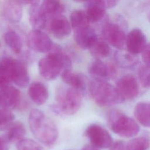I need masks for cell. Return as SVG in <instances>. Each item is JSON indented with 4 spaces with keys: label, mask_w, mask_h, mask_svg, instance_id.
I'll return each mask as SVG.
<instances>
[{
    "label": "cell",
    "mask_w": 150,
    "mask_h": 150,
    "mask_svg": "<svg viewBox=\"0 0 150 150\" xmlns=\"http://www.w3.org/2000/svg\"><path fill=\"white\" fill-rule=\"evenodd\" d=\"M28 122L32 134L39 142L49 147L56 143L59 135L57 128L42 111L36 108L32 110Z\"/></svg>",
    "instance_id": "obj_1"
},
{
    "label": "cell",
    "mask_w": 150,
    "mask_h": 150,
    "mask_svg": "<svg viewBox=\"0 0 150 150\" xmlns=\"http://www.w3.org/2000/svg\"><path fill=\"white\" fill-rule=\"evenodd\" d=\"M88 91L94 101L100 107H109L124 101L116 87L106 81L93 79L88 83Z\"/></svg>",
    "instance_id": "obj_2"
},
{
    "label": "cell",
    "mask_w": 150,
    "mask_h": 150,
    "mask_svg": "<svg viewBox=\"0 0 150 150\" xmlns=\"http://www.w3.org/2000/svg\"><path fill=\"white\" fill-rule=\"evenodd\" d=\"M107 122L110 129L121 137L131 138L139 131V127L134 119L117 110L108 112Z\"/></svg>",
    "instance_id": "obj_3"
},
{
    "label": "cell",
    "mask_w": 150,
    "mask_h": 150,
    "mask_svg": "<svg viewBox=\"0 0 150 150\" xmlns=\"http://www.w3.org/2000/svg\"><path fill=\"white\" fill-rule=\"evenodd\" d=\"M83 93L70 88H59L56 92L57 112L66 115H73L80 109L82 103Z\"/></svg>",
    "instance_id": "obj_4"
},
{
    "label": "cell",
    "mask_w": 150,
    "mask_h": 150,
    "mask_svg": "<svg viewBox=\"0 0 150 150\" xmlns=\"http://www.w3.org/2000/svg\"><path fill=\"white\" fill-rule=\"evenodd\" d=\"M0 66L16 86L22 88L28 86L29 75L25 65L21 61L11 57H3L0 60Z\"/></svg>",
    "instance_id": "obj_5"
},
{
    "label": "cell",
    "mask_w": 150,
    "mask_h": 150,
    "mask_svg": "<svg viewBox=\"0 0 150 150\" xmlns=\"http://www.w3.org/2000/svg\"><path fill=\"white\" fill-rule=\"evenodd\" d=\"M116 20L115 22L105 21L102 26L101 34L103 39L108 45L121 50L125 47L127 35L122 19L117 21L116 18Z\"/></svg>",
    "instance_id": "obj_6"
},
{
    "label": "cell",
    "mask_w": 150,
    "mask_h": 150,
    "mask_svg": "<svg viewBox=\"0 0 150 150\" xmlns=\"http://www.w3.org/2000/svg\"><path fill=\"white\" fill-rule=\"evenodd\" d=\"M85 135L91 144L98 148H110L113 142L112 138L108 131L99 124L90 125L86 129Z\"/></svg>",
    "instance_id": "obj_7"
},
{
    "label": "cell",
    "mask_w": 150,
    "mask_h": 150,
    "mask_svg": "<svg viewBox=\"0 0 150 150\" xmlns=\"http://www.w3.org/2000/svg\"><path fill=\"white\" fill-rule=\"evenodd\" d=\"M88 72L94 79L107 81L115 77L117 74L116 65L111 62L105 63L96 59L88 67Z\"/></svg>",
    "instance_id": "obj_8"
},
{
    "label": "cell",
    "mask_w": 150,
    "mask_h": 150,
    "mask_svg": "<svg viewBox=\"0 0 150 150\" xmlns=\"http://www.w3.org/2000/svg\"><path fill=\"white\" fill-rule=\"evenodd\" d=\"M116 88L124 100H132L139 93V83L136 77L131 74H125L118 79Z\"/></svg>",
    "instance_id": "obj_9"
},
{
    "label": "cell",
    "mask_w": 150,
    "mask_h": 150,
    "mask_svg": "<svg viewBox=\"0 0 150 150\" xmlns=\"http://www.w3.org/2000/svg\"><path fill=\"white\" fill-rule=\"evenodd\" d=\"M27 42L31 49L39 53L49 52L53 45L49 36L39 29H33L29 32Z\"/></svg>",
    "instance_id": "obj_10"
},
{
    "label": "cell",
    "mask_w": 150,
    "mask_h": 150,
    "mask_svg": "<svg viewBox=\"0 0 150 150\" xmlns=\"http://www.w3.org/2000/svg\"><path fill=\"white\" fill-rule=\"evenodd\" d=\"M38 68L40 74L46 80L56 79L63 70L58 60L49 54L39 61Z\"/></svg>",
    "instance_id": "obj_11"
},
{
    "label": "cell",
    "mask_w": 150,
    "mask_h": 150,
    "mask_svg": "<svg viewBox=\"0 0 150 150\" xmlns=\"http://www.w3.org/2000/svg\"><path fill=\"white\" fill-rule=\"evenodd\" d=\"M146 45V36L141 29L134 28L127 35L125 47L130 53L137 55L142 52Z\"/></svg>",
    "instance_id": "obj_12"
},
{
    "label": "cell",
    "mask_w": 150,
    "mask_h": 150,
    "mask_svg": "<svg viewBox=\"0 0 150 150\" xmlns=\"http://www.w3.org/2000/svg\"><path fill=\"white\" fill-rule=\"evenodd\" d=\"M1 107L11 110L18 107L21 101V94L16 87L8 85L0 89Z\"/></svg>",
    "instance_id": "obj_13"
},
{
    "label": "cell",
    "mask_w": 150,
    "mask_h": 150,
    "mask_svg": "<svg viewBox=\"0 0 150 150\" xmlns=\"http://www.w3.org/2000/svg\"><path fill=\"white\" fill-rule=\"evenodd\" d=\"M0 9L4 17L11 22H19L22 18V8L18 0H0Z\"/></svg>",
    "instance_id": "obj_14"
},
{
    "label": "cell",
    "mask_w": 150,
    "mask_h": 150,
    "mask_svg": "<svg viewBox=\"0 0 150 150\" xmlns=\"http://www.w3.org/2000/svg\"><path fill=\"white\" fill-rule=\"evenodd\" d=\"M71 26L66 17L57 15L52 18L49 24V29L51 33L57 38H64L71 33Z\"/></svg>",
    "instance_id": "obj_15"
},
{
    "label": "cell",
    "mask_w": 150,
    "mask_h": 150,
    "mask_svg": "<svg viewBox=\"0 0 150 150\" xmlns=\"http://www.w3.org/2000/svg\"><path fill=\"white\" fill-rule=\"evenodd\" d=\"M74 38L77 44L84 49H89L98 38L95 30L90 26L74 31Z\"/></svg>",
    "instance_id": "obj_16"
},
{
    "label": "cell",
    "mask_w": 150,
    "mask_h": 150,
    "mask_svg": "<svg viewBox=\"0 0 150 150\" xmlns=\"http://www.w3.org/2000/svg\"><path fill=\"white\" fill-rule=\"evenodd\" d=\"M28 94L31 100L37 105L45 104L49 97V91L45 84L39 81L32 83L28 89Z\"/></svg>",
    "instance_id": "obj_17"
},
{
    "label": "cell",
    "mask_w": 150,
    "mask_h": 150,
    "mask_svg": "<svg viewBox=\"0 0 150 150\" xmlns=\"http://www.w3.org/2000/svg\"><path fill=\"white\" fill-rule=\"evenodd\" d=\"M86 12L90 22L97 23L105 18L106 8L99 0H89Z\"/></svg>",
    "instance_id": "obj_18"
},
{
    "label": "cell",
    "mask_w": 150,
    "mask_h": 150,
    "mask_svg": "<svg viewBox=\"0 0 150 150\" xmlns=\"http://www.w3.org/2000/svg\"><path fill=\"white\" fill-rule=\"evenodd\" d=\"M62 80L71 87L83 93L86 88L84 77L80 74L74 73L70 70H64L61 74Z\"/></svg>",
    "instance_id": "obj_19"
},
{
    "label": "cell",
    "mask_w": 150,
    "mask_h": 150,
    "mask_svg": "<svg viewBox=\"0 0 150 150\" xmlns=\"http://www.w3.org/2000/svg\"><path fill=\"white\" fill-rule=\"evenodd\" d=\"M134 117L142 126L150 128V103L145 101L138 103L134 110Z\"/></svg>",
    "instance_id": "obj_20"
},
{
    "label": "cell",
    "mask_w": 150,
    "mask_h": 150,
    "mask_svg": "<svg viewBox=\"0 0 150 150\" xmlns=\"http://www.w3.org/2000/svg\"><path fill=\"white\" fill-rule=\"evenodd\" d=\"M114 59L117 65L125 69L132 68L138 62L137 54H132L128 50L124 51V49L118 50L115 53Z\"/></svg>",
    "instance_id": "obj_21"
},
{
    "label": "cell",
    "mask_w": 150,
    "mask_h": 150,
    "mask_svg": "<svg viewBox=\"0 0 150 150\" xmlns=\"http://www.w3.org/2000/svg\"><path fill=\"white\" fill-rule=\"evenodd\" d=\"M40 8L47 19L60 15L64 10L60 0H43Z\"/></svg>",
    "instance_id": "obj_22"
},
{
    "label": "cell",
    "mask_w": 150,
    "mask_h": 150,
    "mask_svg": "<svg viewBox=\"0 0 150 150\" xmlns=\"http://www.w3.org/2000/svg\"><path fill=\"white\" fill-rule=\"evenodd\" d=\"M29 22L34 29H39L43 28L47 21V18L42 11L38 5L31 6L29 12Z\"/></svg>",
    "instance_id": "obj_23"
},
{
    "label": "cell",
    "mask_w": 150,
    "mask_h": 150,
    "mask_svg": "<svg viewBox=\"0 0 150 150\" xmlns=\"http://www.w3.org/2000/svg\"><path fill=\"white\" fill-rule=\"evenodd\" d=\"M90 21L86 11L76 10L70 15V24L73 32L90 26Z\"/></svg>",
    "instance_id": "obj_24"
},
{
    "label": "cell",
    "mask_w": 150,
    "mask_h": 150,
    "mask_svg": "<svg viewBox=\"0 0 150 150\" xmlns=\"http://www.w3.org/2000/svg\"><path fill=\"white\" fill-rule=\"evenodd\" d=\"M26 129L24 125L21 122H15L8 127L7 133L5 135L9 142L18 143L24 139Z\"/></svg>",
    "instance_id": "obj_25"
},
{
    "label": "cell",
    "mask_w": 150,
    "mask_h": 150,
    "mask_svg": "<svg viewBox=\"0 0 150 150\" xmlns=\"http://www.w3.org/2000/svg\"><path fill=\"white\" fill-rule=\"evenodd\" d=\"M91 55L96 59H101L108 57L110 54L108 43L103 39L98 38L88 49Z\"/></svg>",
    "instance_id": "obj_26"
},
{
    "label": "cell",
    "mask_w": 150,
    "mask_h": 150,
    "mask_svg": "<svg viewBox=\"0 0 150 150\" xmlns=\"http://www.w3.org/2000/svg\"><path fill=\"white\" fill-rule=\"evenodd\" d=\"M49 54L54 57L61 64L63 70H70L71 67V61L67 54L62 50L61 47L53 44L52 47L49 52Z\"/></svg>",
    "instance_id": "obj_27"
},
{
    "label": "cell",
    "mask_w": 150,
    "mask_h": 150,
    "mask_svg": "<svg viewBox=\"0 0 150 150\" xmlns=\"http://www.w3.org/2000/svg\"><path fill=\"white\" fill-rule=\"evenodd\" d=\"M4 40L7 46L15 53H20L22 48V42L20 36L15 31L10 30L4 35Z\"/></svg>",
    "instance_id": "obj_28"
},
{
    "label": "cell",
    "mask_w": 150,
    "mask_h": 150,
    "mask_svg": "<svg viewBox=\"0 0 150 150\" xmlns=\"http://www.w3.org/2000/svg\"><path fill=\"white\" fill-rule=\"evenodd\" d=\"M149 146V139L144 136L134 138L126 144V150H147Z\"/></svg>",
    "instance_id": "obj_29"
},
{
    "label": "cell",
    "mask_w": 150,
    "mask_h": 150,
    "mask_svg": "<svg viewBox=\"0 0 150 150\" xmlns=\"http://www.w3.org/2000/svg\"><path fill=\"white\" fill-rule=\"evenodd\" d=\"M138 77L141 85L147 88H150V66L141 65L138 69Z\"/></svg>",
    "instance_id": "obj_30"
},
{
    "label": "cell",
    "mask_w": 150,
    "mask_h": 150,
    "mask_svg": "<svg viewBox=\"0 0 150 150\" xmlns=\"http://www.w3.org/2000/svg\"><path fill=\"white\" fill-rule=\"evenodd\" d=\"M14 115L8 109H0V130L7 129L12 124Z\"/></svg>",
    "instance_id": "obj_31"
},
{
    "label": "cell",
    "mask_w": 150,
    "mask_h": 150,
    "mask_svg": "<svg viewBox=\"0 0 150 150\" xmlns=\"http://www.w3.org/2000/svg\"><path fill=\"white\" fill-rule=\"evenodd\" d=\"M17 150H45L38 142L33 139L24 138L16 145Z\"/></svg>",
    "instance_id": "obj_32"
},
{
    "label": "cell",
    "mask_w": 150,
    "mask_h": 150,
    "mask_svg": "<svg viewBox=\"0 0 150 150\" xmlns=\"http://www.w3.org/2000/svg\"><path fill=\"white\" fill-rule=\"evenodd\" d=\"M11 82L5 70L0 66V89L9 85Z\"/></svg>",
    "instance_id": "obj_33"
},
{
    "label": "cell",
    "mask_w": 150,
    "mask_h": 150,
    "mask_svg": "<svg viewBox=\"0 0 150 150\" xmlns=\"http://www.w3.org/2000/svg\"><path fill=\"white\" fill-rule=\"evenodd\" d=\"M141 53L144 64L150 66V43L146 44Z\"/></svg>",
    "instance_id": "obj_34"
},
{
    "label": "cell",
    "mask_w": 150,
    "mask_h": 150,
    "mask_svg": "<svg viewBox=\"0 0 150 150\" xmlns=\"http://www.w3.org/2000/svg\"><path fill=\"white\" fill-rule=\"evenodd\" d=\"M126 144L124 141H116L112 142L110 147V150H126Z\"/></svg>",
    "instance_id": "obj_35"
},
{
    "label": "cell",
    "mask_w": 150,
    "mask_h": 150,
    "mask_svg": "<svg viewBox=\"0 0 150 150\" xmlns=\"http://www.w3.org/2000/svg\"><path fill=\"white\" fill-rule=\"evenodd\" d=\"M9 142L5 135L0 136V150H8Z\"/></svg>",
    "instance_id": "obj_36"
},
{
    "label": "cell",
    "mask_w": 150,
    "mask_h": 150,
    "mask_svg": "<svg viewBox=\"0 0 150 150\" xmlns=\"http://www.w3.org/2000/svg\"><path fill=\"white\" fill-rule=\"evenodd\" d=\"M105 8H111L115 6L120 0H99Z\"/></svg>",
    "instance_id": "obj_37"
},
{
    "label": "cell",
    "mask_w": 150,
    "mask_h": 150,
    "mask_svg": "<svg viewBox=\"0 0 150 150\" xmlns=\"http://www.w3.org/2000/svg\"><path fill=\"white\" fill-rule=\"evenodd\" d=\"M21 4L29 5L30 6L38 5L39 0H18Z\"/></svg>",
    "instance_id": "obj_38"
},
{
    "label": "cell",
    "mask_w": 150,
    "mask_h": 150,
    "mask_svg": "<svg viewBox=\"0 0 150 150\" xmlns=\"http://www.w3.org/2000/svg\"><path fill=\"white\" fill-rule=\"evenodd\" d=\"M81 150H100V149L98 148L93 145V144H90V145H86L81 149Z\"/></svg>",
    "instance_id": "obj_39"
},
{
    "label": "cell",
    "mask_w": 150,
    "mask_h": 150,
    "mask_svg": "<svg viewBox=\"0 0 150 150\" xmlns=\"http://www.w3.org/2000/svg\"><path fill=\"white\" fill-rule=\"evenodd\" d=\"M76 2H87L89 0H73Z\"/></svg>",
    "instance_id": "obj_40"
},
{
    "label": "cell",
    "mask_w": 150,
    "mask_h": 150,
    "mask_svg": "<svg viewBox=\"0 0 150 150\" xmlns=\"http://www.w3.org/2000/svg\"><path fill=\"white\" fill-rule=\"evenodd\" d=\"M148 19H149V21H150V9H149V12H148Z\"/></svg>",
    "instance_id": "obj_41"
},
{
    "label": "cell",
    "mask_w": 150,
    "mask_h": 150,
    "mask_svg": "<svg viewBox=\"0 0 150 150\" xmlns=\"http://www.w3.org/2000/svg\"><path fill=\"white\" fill-rule=\"evenodd\" d=\"M1 107V98H0V108Z\"/></svg>",
    "instance_id": "obj_42"
},
{
    "label": "cell",
    "mask_w": 150,
    "mask_h": 150,
    "mask_svg": "<svg viewBox=\"0 0 150 150\" xmlns=\"http://www.w3.org/2000/svg\"><path fill=\"white\" fill-rule=\"evenodd\" d=\"M0 47H1V42H0Z\"/></svg>",
    "instance_id": "obj_43"
},
{
    "label": "cell",
    "mask_w": 150,
    "mask_h": 150,
    "mask_svg": "<svg viewBox=\"0 0 150 150\" xmlns=\"http://www.w3.org/2000/svg\"><path fill=\"white\" fill-rule=\"evenodd\" d=\"M69 150H71V149H69Z\"/></svg>",
    "instance_id": "obj_44"
}]
</instances>
